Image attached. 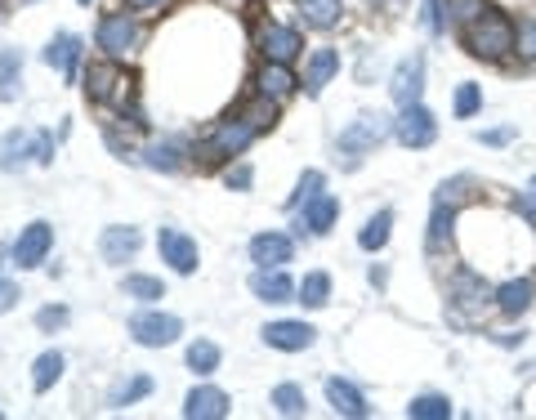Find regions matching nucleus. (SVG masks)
I'll list each match as a JSON object with an SVG mask.
<instances>
[{"instance_id": "obj_1", "label": "nucleus", "mask_w": 536, "mask_h": 420, "mask_svg": "<svg viewBox=\"0 0 536 420\" xmlns=\"http://www.w3.org/2000/svg\"><path fill=\"white\" fill-rule=\"evenodd\" d=\"M465 45H469V54H474V59L501 63L505 54L514 50V23L505 14H496V9H483V14L469 23Z\"/></svg>"}, {"instance_id": "obj_2", "label": "nucleus", "mask_w": 536, "mask_h": 420, "mask_svg": "<svg viewBox=\"0 0 536 420\" xmlns=\"http://www.w3.org/2000/svg\"><path fill=\"white\" fill-rule=\"evenodd\" d=\"M469 188H474V179H469V175L438 184V193H434V219H429V255H438L447 242H452L456 210L469 202Z\"/></svg>"}, {"instance_id": "obj_3", "label": "nucleus", "mask_w": 536, "mask_h": 420, "mask_svg": "<svg viewBox=\"0 0 536 420\" xmlns=\"http://www.w3.org/2000/svg\"><path fill=\"white\" fill-rule=\"evenodd\" d=\"M27 161H41V166H50L54 161V135L50 130H9L5 139H0V170H23Z\"/></svg>"}, {"instance_id": "obj_4", "label": "nucleus", "mask_w": 536, "mask_h": 420, "mask_svg": "<svg viewBox=\"0 0 536 420\" xmlns=\"http://www.w3.org/2000/svg\"><path fill=\"white\" fill-rule=\"evenodd\" d=\"M394 135V121L380 117V112H367V117L349 121V126L340 130V152H349V157H362V152H371L376 143H385Z\"/></svg>"}, {"instance_id": "obj_5", "label": "nucleus", "mask_w": 536, "mask_h": 420, "mask_svg": "<svg viewBox=\"0 0 536 420\" xmlns=\"http://www.w3.org/2000/svg\"><path fill=\"white\" fill-rule=\"evenodd\" d=\"M130 336L139 340L143 349H166V345H175V340L184 336V322L170 318V313L148 309V313H134L130 318Z\"/></svg>"}, {"instance_id": "obj_6", "label": "nucleus", "mask_w": 536, "mask_h": 420, "mask_svg": "<svg viewBox=\"0 0 536 420\" xmlns=\"http://www.w3.org/2000/svg\"><path fill=\"white\" fill-rule=\"evenodd\" d=\"M130 72H121L117 63H94L90 72H85V94H90L94 103H117V108H126L130 99Z\"/></svg>"}, {"instance_id": "obj_7", "label": "nucleus", "mask_w": 536, "mask_h": 420, "mask_svg": "<svg viewBox=\"0 0 536 420\" xmlns=\"http://www.w3.org/2000/svg\"><path fill=\"white\" fill-rule=\"evenodd\" d=\"M496 304V291L478 278L474 269H461L452 282V309L461 313V318H478V313H487Z\"/></svg>"}, {"instance_id": "obj_8", "label": "nucleus", "mask_w": 536, "mask_h": 420, "mask_svg": "<svg viewBox=\"0 0 536 420\" xmlns=\"http://www.w3.org/2000/svg\"><path fill=\"white\" fill-rule=\"evenodd\" d=\"M94 41H99V50L108 54V59H126L134 45H139V23H134L130 14H103Z\"/></svg>"}, {"instance_id": "obj_9", "label": "nucleus", "mask_w": 536, "mask_h": 420, "mask_svg": "<svg viewBox=\"0 0 536 420\" xmlns=\"http://www.w3.org/2000/svg\"><path fill=\"white\" fill-rule=\"evenodd\" d=\"M394 135H398L402 148H429V143L438 139V121L429 108L411 103V108H402V117L394 121Z\"/></svg>"}, {"instance_id": "obj_10", "label": "nucleus", "mask_w": 536, "mask_h": 420, "mask_svg": "<svg viewBox=\"0 0 536 420\" xmlns=\"http://www.w3.org/2000/svg\"><path fill=\"white\" fill-rule=\"evenodd\" d=\"M50 246H54V224L36 219V224H27L23 233H18V242H14V264H18V269H41L45 255H50Z\"/></svg>"}, {"instance_id": "obj_11", "label": "nucleus", "mask_w": 536, "mask_h": 420, "mask_svg": "<svg viewBox=\"0 0 536 420\" xmlns=\"http://www.w3.org/2000/svg\"><path fill=\"white\" fill-rule=\"evenodd\" d=\"M255 135H260V126H255L251 117H233V121H224V126L215 130V139H210V157H242L246 152V143H251Z\"/></svg>"}, {"instance_id": "obj_12", "label": "nucleus", "mask_w": 536, "mask_h": 420, "mask_svg": "<svg viewBox=\"0 0 536 420\" xmlns=\"http://www.w3.org/2000/svg\"><path fill=\"white\" fill-rule=\"evenodd\" d=\"M420 90H425V54H407L398 63L389 94H394L398 108H411V103H420Z\"/></svg>"}, {"instance_id": "obj_13", "label": "nucleus", "mask_w": 536, "mask_h": 420, "mask_svg": "<svg viewBox=\"0 0 536 420\" xmlns=\"http://www.w3.org/2000/svg\"><path fill=\"white\" fill-rule=\"evenodd\" d=\"M157 251L175 273H197V242L188 233H179V228H161Z\"/></svg>"}, {"instance_id": "obj_14", "label": "nucleus", "mask_w": 536, "mask_h": 420, "mask_svg": "<svg viewBox=\"0 0 536 420\" xmlns=\"http://www.w3.org/2000/svg\"><path fill=\"white\" fill-rule=\"evenodd\" d=\"M260 50H264L268 63H291V59H300V54H304V41H300V32H295V27L268 23L260 32Z\"/></svg>"}, {"instance_id": "obj_15", "label": "nucleus", "mask_w": 536, "mask_h": 420, "mask_svg": "<svg viewBox=\"0 0 536 420\" xmlns=\"http://www.w3.org/2000/svg\"><path fill=\"white\" fill-rule=\"evenodd\" d=\"M318 340V331L309 322H268L264 327V345L268 349H282V353H300Z\"/></svg>"}, {"instance_id": "obj_16", "label": "nucleus", "mask_w": 536, "mask_h": 420, "mask_svg": "<svg viewBox=\"0 0 536 420\" xmlns=\"http://www.w3.org/2000/svg\"><path fill=\"white\" fill-rule=\"evenodd\" d=\"M291 255H295V242L286 233L251 237V260L260 264V269H282V264H291Z\"/></svg>"}, {"instance_id": "obj_17", "label": "nucleus", "mask_w": 536, "mask_h": 420, "mask_svg": "<svg viewBox=\"0 0 536 420\" xmlns=\"http://www.w3.org/2000/svg\"><path fill=\"white\" fill-rule=\"evenodd\" d=\"M139 228H126V224H112V228H103V237H99V255L108 264H126L134 260V251H139Z\"/></svg>"}, {"instance_id": "obj_18", "label": "nucleus", "mask_w": 536, "mask_h": 420, "mask_svg": "<svg viewBox=\"0 0 536 420\" xmlns=\"http://www.w3.org/2000/svg\"><path fill=\"white\" fill-rule=\"evenodd\" d=\"M184 416L188 420H224L228 416V394L224 389L201 385V389H193V394L184 398Z\"/></svg>"}, {"instance_id": "obj_19", "label": "nucleus", "mask_w": 536, "mask_h": 420, "mask_svg": "<svg viewBox=\"0 0 536 420\" xmlns=\"http://www.w3.org/2000/svg\"><path fill=\"white\" fill-rule=\"evenodd\" d=\"M327 403L335 407V416H353V420H362V416H371V403L362 398V389H353L349 380H327Z\"/></svg>"}, {"instance_id": "obj_20", "label": "nucleus", "mask_w": 536, "mask_h": 420, "mask_svg": "<svg viewBox=\"0 0 536 420\" xmlns=\"http://www.w3.org/2000/svg\"><path fill=\"white\" fill-rule=\"evenodd\" d=\"M45 63H50V68H59L63 81H76V68H81V36H72V32L54 36L50 50H45Z\"/></svg>"}, {"instance_id": "obj_21", "label": "nucleus", "mask_w": 536, "mask_h": 420, "mask_svg": "<svg viewBox=\"0 0 536 420\" xmlns=\"http://www.w3.org/2000/svg\"><path fill=\"white\" fill-rule=\"evenodd\" d=\"M536 300V282L532 278H514L505 286H496V309L505 313V318H519V313H528Z\"/></svg>"}, {"instance_id": "obj_22", "label": "nucleus", "mask_w": 536, "mask_h": 420, "mask_svg": "<svg viewBox=\"0 0 536 420\" xmlns=\"http://www.w3.org/2000/svg\"><path fill=\"white\" fill-rule=\"evenodd\" d=\"M251 291H255V300H264V304H286L295 295V282L286 278L282 269H260L251 278Z\"/></svg>"}, {"instance_id": "obj_23", "label": "nucleus", "mask_w": 536, "mask_h": 420, "mask_svg": "<svg viewBox=\"0 0 536 420\" xmlns=\"http://www.w3.org/2000/svg\"><path fill=\"white\" fill-rule=\"evenodd\" d=\"M340 219V202H335L331 193H318L309 206H304V224H300V233L309 228V233H331V224Z\"/></svg>"}, {"instance_id": "obj_24", "label": "nucleus", "mask_w": 536, "mask_h": 420, "mask_svg": "<svg viewBox=\"0 0 536 420\" xmlns=\"http://www.w3.org/2000/svg\"><path fill=\"white\" fill-rule=\"evenodd\" d=\"M295 5H300L304 27H318V32L335 27V23H340V14H344L340 0H295Z\"/></svg>"}, {"instance_id": "obj_25", "label": "nucleus", "mask_w": 536, "mask_h": 420, "mask_svg": "<svg viewBox=\"0 0 536 420\" xmlns=\"http://www.w3.org/2000/svg\"><path fill=\"white\" fill-rule=\"evenodd\" d=\"M340 72V50H318L309 59V72H304V90L309 94H322V85Z\"/></svg>"}, {"instance_id": "obj_26", "label": "nucleus", "mask_w": 536, "mask_h": 420, "mask_svg": "<svg viewBox=\"0 0 536 420\" xmlns=\"http://www.w3.org/2000/svg\"><path fill=\"white\" fill-rule=\"evenodd\" d=\"M255 85H260V94H268V99H286V94H291L300 81L291 76L286 63H264V72L255 76Z\"/></svg>"}, {"instance_id": "obj_27", "label": "nucleus", "mask_w": 536, "mask_h": 420, "mask_svg": "<svg viewBox=\"0 0 536 420\" xmlns=\"http://www.w3.org/2000/svg\"><path fill=\"white\" fill-rule=\"evenodd\" d=\"M18 76H23V50H0V103L18 99Z\"/></svg>"}, {"instance_id": "obj_28", "label": "nucleus", "mask_w": 536, "mask_h": 420, "mask_svg": "<svg viewBox=\"0 0 536 420\" xmlns=\"http://www.w3.org/2000/svg\"><path fill=\"white\" fill-rule=\"evenodd\" d=\"M389 228H394V210H376V215L367 219V228L358 233V246L362 251H380V246L389 242Z\"/></svg>"}, {"instance_id": "obj_29", "label": "nucleus", "mask_w": 536, "mask_h": 420, "mask_svg": "<svg viewBox=\"0 0 536 420\" xmlns=\"http://www.w3.org/2000/svg\"><path fill=\"white\" fill-rule=\"evenodd\" d=\"M295 295H300L304 309H322V304L331 300V278L327 273H304V282L295 286Z\"/></svg>"}, {"instance_id": "obj_30", "label": "nucleus", "mask_w": 536, "mask_h": 420, "mask_svg": "<svg viewBox=\"0 0 536 420\" xmlns=\"http://www.w3.org/2000/svg\"><path fill=\"white\" fill-rule=\"evenodd\" d=\"M59 376H63V353L59 349L41 353V358L32 362V389H36V394H45V389H50Z\"/></svg>"}, {"instance_id": "obj_31", "label": "nucleus", "mask_w": 536, "mask_h": 420, "mask_svg": "<svg viewBox=\"0 0 536 420\" xmlns=\"http://www.w3.org/2000/svg\"><path fill=\"white\" fill-rule=\"evenodd\" d=\"M143 161H148L152 170L175 175V170H184V148H179V143H152V148L143 152Z\"/></svg>"}, {"instance_id": "obj_32", "label": "nucleus", "mask_w": 536, "mask_h": 420, "mask_svg": "<svg viewBox=\"0 0 536 420\" xmlns=\"http://www.w3.org/2000/svg\"><path fill=\"white\" fill-rule=\"evenodd\" d=\"M407 416L411 420H447L452 416V403H447L443 394H420V398H411Z\"/></svg>"}, {"instance_id": "obj_33", "label": "nucleus", "mask_w": 536, "mask_h": 420, "mask_svg": "<svg viewBox=\"0 0 536 420\" xmlns=\"http://www.w3.org/2000/svg\"><path fill=\"white\" fill-rule=\"evenodd\" d=\"M273 407H277V416H304L309 412V398H304L300 385H277L273 389Z\"/></svg>"}, {"instance_id": "obj_34", "label": "nucleus", "mask_w": 536, "mask_h": 420, "mask_svg": "<svg viewBox=\"0 0 536 420\" xmlns=\"http://www.w3.org/2000/svg\"><path fill=\"white\" fill-rule=\"evenodd\" d=\"M188 367H193L197 376L219 371V345L215 340H193V345H188Z\"/></svg>"}, {"instance_id": "obj_35", "label": "nucleus", "mask_w": 536, "mask_h": 420, "mask_svg": "<svg viewBox=\"0 0 536 420\" xmlns=\"http://www.w3.org/2000/svg\"><path fill=\"white\" fill-rule=\"evenodd\" d=\"M148 394H152V380L148 376H134V380H126V385L112 389L108 407H130V403H139V398H148Z\"/></svg>"}, {"instance_id": "obj_36", "label": "nucleus", "mask_w": 536, "mask_h": 420, "mask_svg": "<svg viewBox=\"0 0 536 420\" xmlns=\"http://www.w3.org/2000/svg\"><path fill=\"white\" fill-rule=\"evenodd\" d=\"M121 286H126L130 300H161V295H166V286H161L157 278H143V273H130Z\"/></svg>"}, {"instance_id": "obj_37", "label": "nucleus", "mask_w": 536, "mask_h": 420, "mask_svg": "<svg viewBox=\"0 0 536 420\" xmlns=\"http://www.w3.org/2000/svg\"><path fill=\"white\" fill-rule=\"evenodd\" d=\"M478 108H483V90H478L474 81H465L461 90H456V117H474Z\"/></svg>"}, {"instance_id": "obj_38", "label": "nucleus", "mask_w": 536, "mask_h": 420, "mask_svg": "<svg viewBox=\"0 0 536 420\" xmlns=\"http://www.w3.org/2000/svg\"><path fill=\"white\" fill-rule=\"evenodd\" d=\"M322 184H327V179H322V175H318V170H309V175H304V179H300V193H295V197H291V210L309 206V202H313V197H318V193H322Z\"/></svg>"}, {"instance_id": "obj_39", "label": "nucleus", "mask_w": 536, "mask_h": 420, "mask_svg": "<svg viewBox=\"0 0 536 420\" xmlns=\"http://www.w3.org/2000/svg\"><path fill=\"white\" fill-rule=\"evenodd\" d=\"M483 14V0H447V18L452 23H474Z\"/></svg>"}, {"instance_id": "obj_40", "label": "nucleus", "mask_w": 536, "mask_h": 420, "mask_svg": "<svg viewBox=\"0 0 536 420\" xmlns=\"http://www.w3.org/2000/svg\"><path fill=\"white\" fill-rule=\"evenodd\" d=\"M420 23H425L429 36L443 32V9H438V0H425V5H420Z\"/></svg>"}, {"instance_id": "obj_41", "label": "nucleus", "mask_w": 536, "mask_h": 420, "mask_svg": "<svg viewBox=\"0 0 536 420\" xmlns=\"http://www.w3.org/2000/svg\"><path fill=\"white\" fill-rule=\"evenodd\" d=\"M36 327L41 331H63L67 327V309H41L36 313Z\"/></svg>"}, {"instance_id": "obj_42", "label": "nucleus", "mask_w": 536, "mask_h": 420, "mask_svg": "<svg viewBox=\"0 0 536 420\" xmlns=\"http://www.w3.org/2000/svg\"><path fill=\"white\" fill-rule=\"evenodd\" d=\"M18 300H23V295H18V286L14 282H5V278H0V313H9V309H14V304Z\"/></svg>"}, {"instance_id": "obj_43", "label": "nucleus", "mask_w": 536, "mask_h": 420, "mask_svg": "<svg viewBox=\"0 0 536 420\" xmlns=\"http://www.w3.org/2000/svg\"><path fill=\"white\" fill-rule=\"evenodd\" d=\"M224 184H228V188H251V166H237V170H228V175H224Z\"/></svg>"}, {"instance_id": "obj_44", "label": "nucleus", "mask_w": 536, "mask_h": 420, "mask_svg": "<svg viewBox=\"0 0 536 420\" xmlns=\"http://www.w3.org/2000/svg\"><path fill=\"white\" fill-rule=\"evenodd\" d=\"M514 135H519V130H514V126H501V130H483V135H478V139H483V143H510Z\"/></svg>"}, {"instance_id": "obj_45", "label": "nucleus", "mask_w": 536, "mask_h": 420, "mask_svg": "<svg viewBox=\"0 0 536 420\" xmlns=\"http://www.w3.org/2000/svg\"><path fill=\"white\" fill-rule=\"evenodd\" d=\"M514 210H519V215H523V219H528V224L536 228V206L528 202V197H514Z\"/></svg>"}, {"instance_id": "obj_46", "label": "nucleus", "mask_w": 536, "mask_h": 420, "mask_svg": "<svg viewBox=\"0 0 536 420\" xmlns=\"http://www.w3.org/2000/svg\"><path fill=\"white\" fill-rule=\"evenodd\" d=\"M130 9H157V5H166V0H126Z\"/></svg>"}, {"instance_id": "obj_47", "label": "nucleus", "mask_w": 536, "mask_h": 420, "mask_svg": "<svg viewBox=\"0 0 536 420\" xmlns=\"http://www.w3.org/2000/svg\"><path fill=\"white\" fill-rule=\"evenodd\" d=\"M528 50H532V54H536V23H532V27H528Z\"/></svg>"}, {"instance_id": "obj_48", "label": "nucleus", "mask_w": 536, "mask_h": 420, "mask_svg": "<svg viewBox=\"0 0 536 420\" xmlns=\"http://www.w3.org/2000/svg\"><path fill=\"white\" fill-rule=\"evenodd\" d=\"M76 5H90V0H76Z\"/></svg>"}, {"instance_id": "obj_49", "label": "nucleus", "mask_w": 536, "mask_h": 420, "mask_svg": "<svg viewBox=\"0 0 536 420\" xmlns=\"http://www.w3.org/2000/svg\"><path fill=\"white\" fill-rule=\"evenodd\" d=\"M532 193H536V179H532Z\"/></svg>"}]
</instances>
